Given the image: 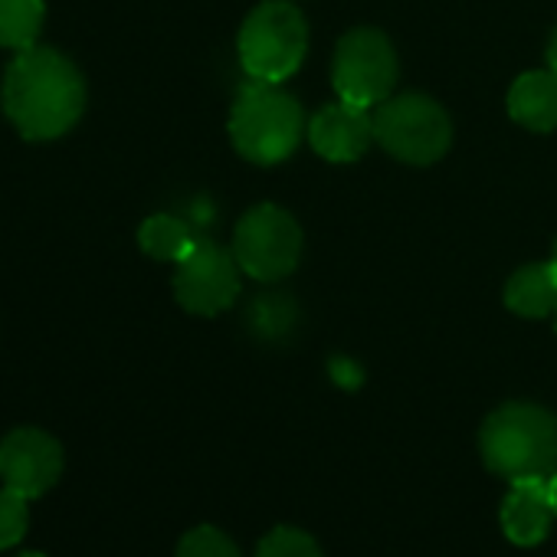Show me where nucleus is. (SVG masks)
<instances>
[{
  "label": "nucleus",
  "instance_id": "nucleus-1",
  "mask_svg": "<svg viewBox=\"0 0 557 557\" xmlns=\"http://www.w3.org/2000/svg\"><path fill=\"white\" fill-rule=\"evenodd\" d=\"M0 106L27 141H53L83 119L86 79L70 57L34 44L11 60Z\"/></svg>",
  "mask_w": 557,
  "mask_h": 557
},
{
  "label": "nucleus",
  "instance_id": "nucleus-2",
  "mask_svg": "<svg viewBox=\"0 0 557 557\" xmlns=\"http://www.w3.org/2000/svg\"><path fill=\"white\" fill-rule=\"evenodd\" d=\"M482 462L515 482L554 475L557 469V417L537 404H502L479 430Z\"/></svg>",
  "mask_w": 557,
  "mask_h": 557
},
{
  "label": "nucleus",
  "instance_id": "nucleus-3",
  "mask_svg": "<svg viewBox=\"0 0 557 557\" xmlns=\"http://www.w3.org/2000/svg\"><path fill=\"white\" fill-rule=\"evenodd\" d=\"M306 135V115L296 96L275 83H249L239 89L230 112L233 148L252 164L286 161Z\"/></svg>",
  "mask_w": 557,
  "mask_h": 557
},
{
  "label": "nucleus",
  "instance_id": "nucleus-4",
  "mask_svg": "<svg viewBox=\"0 0 557 557\" xmlns=\"http://www.w3.org/2000/svg\"><path fill=\"white\" fill-rule=\"evenodd\" d=\"M309 53V24L293 0H265L239 30V63L252 83H286Z\"/></svg>",
  "mask_w": 557,
  "mask_h": 557
},
{
  "label": "nucleus",
  "instance_id": "nucleus-5",
  "mask_svg": "<svg viewBox=\"0 0 557 557\" xmlns=\"http://www.w3.org/2000/svg\"><path fill=\"white\" fill-rule=\"evenodd\" d=\"M374 141L404 164H436L453 145V122L446 109L420 92L391 96L374 112Z\"/></svg>",
  "mask_w": 557,
  "mask_h": 557
},
{
  "label": "nucleus",
  "instance_id": "nucleus-6",
  "mask_svg": "<svg viewBox=\"0 0 557 557\" xmlns=\"http://www.w3.org/2000/svg\"><path fill=\"white\" fill-rule=\"evenodd\" d=\"M233 256L246 275L259 278V283H278V278L296 272L302 259V226L289 210L259 203L236 223Z\"/></svg>",
  "mask_w": 557,
  "mask_h": 557
},
{
  "label": "nucleus",
  "instance_id": "nucleus-7",
  "mask_svg": "<svg viewBox=\"0 0 557 557\" xmlns=\"http://www.w3.org/2000/svg\"><path fill=\"white\" fill-rule=\"evenodd\" d=\"M397 53L381 30L358 27L338 40L332 63V86L342 102L377 109L397 86Z\"/></svg>",
  "mask_w": 557,
  "mask_h": 557
},
{
  "label": "nucleus",
  "instance_id": "nucleus-8",
  "mask_svg": "<svg viewBox=\"0 0 557 557\" xmlns=\"http://www.w3.org/2000/svg\"><path fill=\"white\" fill-rule=\"evenodd\" d=\"M239 296V262L216 243L197 239V246L177 262L174 299L184 312L213 319L226 312Z\"/></svg>",
  "mask_w": 557,
  "mask_h": 557
},
{
  "label": "nucleus",
  "instance_id": "nucleus-9",
  "mask_svg": "<svg viewBox=\"0 0 557 557\" xmlns=\"http://www.w3.org/2000/svg\"><path fill=\"white\" fill-rule=\"evenodd\" d=\"M63 446L47 430L21 426L0 440V479L27 498L50 492L63 475Z\"/></svg>",
  "mask_w": 557,
  "mask_h": 557
},
{
  "label": "nucleus",
  "instance_id": "nucleus-10",
  "mask_svg": "<svg viewBox=\"0 0 557 557\" xmlns=\"http://www.w3.org/2000/svg\"><path fill=\"white\" fill-rule=\"evenodd\" d=\"M306 135L325 161L351 164V161L364 158V151L374 141V115L361 106L338 99L332 106H322L312 115Z\"/></svg>",
  "mask_w": 557,
  "mask_h": 557
},
{
  "label": "nucleus",
  "instance_id": "nucleus-11",
  "mask_svg": "<svg viewBox=\"0 0 557 557\" xmlns=\"http://www.w3.org/2000/svg\"><path fill=\"white\" fill-rule=\"evenodd\" d=\"M554 498H550V475L515 479L505 502H502V531L515 547H537L550 524H554Z\"/></svg>",
  "mask_w": 557,
  "mask_h": 557
},
{
  "label": "nucleus",
  "instance_id": "nucleus-12",
  "mask_svg": "<svg viewBox=\"0 0 557 557\" xmlns=\"http://www.w3.org/2000/svg\"><path fill=\"white\" fill-rule=\"evenodd\" d=\"M508 115L528 132L557 128V73L531 70L518 76L508 89Z\"/></svg>",
  "mask_w": 557,
  "mask_h": 557
},
{
  "label": "nucleus",
  "instance_id": "nucleus-13",
  "mask_svg": "<svg viewBox=\"0 0 557 557\" xmlns=\"http://www.w3.org/2000/svg\"><path fill=\"white\" fill-rule=\"evenodd\" d=\"M505 306L521 319H547L557 312V265L528 262L511 272L505 286Z\"/></svg>",
  "mask_w": 557,
  "mask_h": 557
},
{
  "label": "nucleus",
  "instance_id": "nucleus-14",
  "mask_svg": "<svg viewBox=\"0 0 557 557\" xmlns=\"http://www.w3.org/2000/svg\"><path fill=\"white\" fill-rule=\"evenodd\" d=\"M138 246H141V252H148L151 259H158V262H181L194 246H197V239H194V233H190V226L184 223V220H177V216H171V213H154V216H148L145 223H141V230H138Z\"/></svg>",
  "mask_w": 557,
  "mask_h": 557
},
{
  "label": "nucleus",
  "instance_id": "nucleus-15",
  "mask_svg": "<svg viewBox=\"0 0 557 557\" xmlns=\"http://www.w3.org/2000/svg\"><path fill=\"white\" fill-rule=\"evenodd\" d=\"M44 0H0V47L14 53L34 47L44 30Z\"/></svg>",
  "mask_w": 557,
  "mask_h": 557
},
{
  "label": "nucleus",
  "instance_id": "nucleus-16",
  "mask_svg": "<svg viewBox=\"0 0 557 557\" xmlns=\"http://www.w3.org/2000/svg\"><path fill=\"white\" fill-rule=\"evenodd\" d=\"M256 557H325L319 541L302 531V528H289V524H278L272 528L259 547H256Z\"/></svg>",
  "mask_w": 557,
  "mask_h": 557
},
{
  "label": "nucleus",
  "instance_id": "nucleus-17",
  "mask_svg": "<svg viewBox=\"0 0 557 557\" xmlns=\"http://www.w3.org/2000/svg\"><path fill=\"white\" fill-rule=\"evenodd\" d=\"M174 557H239V547L226 531L213 524H197L181 537Z\"/></svg>",
  "mask_w": 557,
  "mask_h": 557
},
{
  "label": "nucleus",
  "instance_id": "nucleus-18",
  "mask_svg": "<svg viewBox=\"0 0 557 557\" xmlns=\"http://www.w3.org/2000/svg\"><path fill=\"white\" fill-rule=\"evenodd\" d=\"M30 498L14 492V488H0V550H8L24 541L30 528Z\"/></svg>",
  "mask_w": 557,
  "mask_h": 557
},
{
  "label": "nucleus",
  "instance_id": "nucleus-19",
  "mask_svg": "<svg viewBox=\"0 0 557 557\" xmlns=\"http://www.w3.org/2000/svg\"><path fill=\"white\" fill-rule=\"evenodd\" d=\"M252 325L259 329L262 338H283L289 329H293V319H296V306L283 296H262L256 306H252Z\"/></svg>",
  "mask_w": 557,
  "mask_h": 557
},
{
  "label": "nucleus",
  "instance_id": "nucleus-20",
  "mask_svg": "<svg viewBox=\"0 0 557 557\" xmlns=\"http://www.w3.org/2000/svg\"><path fill=\"white\" fill-rule=\"evenodd\" d=\"M547 66L557 73V30L550 34V44H547Z\"/></svg>",
  "mask_w": 557,
  "mask_h": 557
},
{
  "label": "nucleus",
  "instance_id": "nucleus-21",
  "mask_svg": "<svg viewBox=\"0 0 557 557\" xmlns=\"http://www.w3.org/2000/svg\"><path fill=\"white\" fill-rule=\"evenodd\" d=\"M550 498H554V511H557V472L550 475Z\"/></svg>",
  "mask_w": 557,
  "mask_h": 557
},
{
  "label": "nucleus",
  "instance_id": "nucleus-22",
  "mask_svg": "<svg viewBox=\"0 0 557 557\" xmlns=\"http://www.w3.org/2000/svg\"><path fill=\"white\" fill-rule=\"evenodd\" d=\"M17 557H47V554H40V550H24V554H17Z\"/></svg>",
  "mask_w": 557,
  "mask_h": 557
},
{
  "label": "nucleus",
  "instance_id": "nucleus-23",
  "mask_svg": "<svg viewBox=\"0 0 557 557\" xmlns=\"http://www.w3.org/2000/svg\"><path fill=\"white\" fill-rule=\"evenodd\" d=\"M550 262L557 265V239H554V256H550Z\"/></svg>",
  "mask_w": 557,
  "mask_h": 557
},
{
  "label": "nucleus",
  "instance_id": "nucleus-24",
  "mask_svg": "<svg viewBox=\"0 0 557 557\" xmlns=\"http://www.w3.org/2000/svg\"><path fill=\"white\" fill-rule=\"evenodd\" d=\"M554 325H557V312H554Z\"/></svg>",
  "mask_w": 557,
  "mask_h": 557
}]
</instances>
